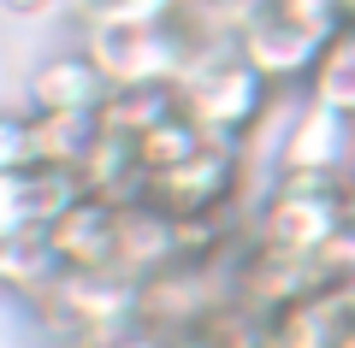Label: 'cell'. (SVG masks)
Instances as JSON below:
<instances>
[{
    "label": "cell",
    "mask_w": 355,
    "mask_h": 348,
    "mask_svg": "<svg viewBox=\"0 0 355 348\" xmlns=\"http://www.w3.org/2000/svg\"><path fill=\"white\" fill-rule=\"evenodd\" d=\"M0 6H6L12 18H36V12H53L60 0H0Z\"/></svg>",
    "instance_id": "cell-15"
},
{
    "label": "cell",
    "mask_w": 355,
    "mask_h": 348,
    "mask_svg": "<svg viewBox=\"0 0 355 348\" xmlns=\"http://www.w3.org/2000/svg\"><path fill=\"white\" fill-rule=\"evenodd\" d=\"M83 53L107 77V89H172L190 59L166 18H89Z\"/></svg>",
    "instance_id": "cell-3"
},
{
    "label": "cell",
    "mask_w": 355,
    "mask_h": 348,
    "mask_svg": "<svg viewBox=\"0 0 355 348\" xmlns=\"http://www.w3.org/2000/svg\"><path fill=\"white\" fill-rule=\"evenodd\" d=\"M237 160H243L237 142H207L190 165L142 177V201H154L166 219H190V212H207L219 201H237Z\"/></svg>",
    "instance_id": "cell-6"
},
{
    "label": "cell",
    "mask_w": 355,
    "mask_h": 348,
    "mask_svg": "<svg viewBox=\"0 0 355 348\" xmlns=\"http://www.w3.org/2000/svg\"><path fill=\"white\" fill-rule=\"evenodd\" d=\"M237 53L266 77L272 89H308L326 42H314L296 18H284L272 0H254L249 18L237 24Z\"/></svg>",
    "instance_id": "cell-4"
},
{
    "label": "cell",
    "mask_w": 355,
    "mask_h": 348,
    "mask_svg": "<svg viewBox=\"0 0 355 348\" xmlns=\"http://www.w3.org/2000/svg\"><path fill=\"white\" fill-rule=\"evenodd\" d=\"M36 165V148H30V112L24 107H0V172H24Z\"/></svg>",
    "instance_id": "cell-13"
},
{
    "label": "cell",
    "mask_w": 355,
    "mask_h": 348,
    "mask_svg": "<svg viewBox=\"0 0 355 348\" xmlns=\"http://www.w3.org/2000/svg\"><path fill=\"white\" fill-rule=\"evenodd\" d=\"M89 18H172L178 0H83Z\"/></svg>",
    "instance_id": "cell-14"
},
{
    "label": "cell",
    "mask_w": 355,
    "mask_h": 348,
    "mask_svg": "<svg viewBox=\"0 0 355 348\" xmlns=\"http://www.w3.org/2000/svg\"><path fill=\"white\" fill-rule=\"evenodd\" d=\"M207 142H214V136H207L196 118H184V107H178V112H166L160 125H148V130L137 136V165H142V177L178 172V165H190Z\"/></svg>",
    "instance_id": "cell-11"
},
{
    "label": "cell",
    "mask_w": 355,
    "mask_h": 348,
    "mask_svg": "<svg viewBox=\"0 0 355 348\" xmlns=\"http://www.w3.org/2000/svg\"><path fill=\"white\" fill-rule=\"evenodd\" d=\"M302 95H314V100H326L331 112L355 118V24L320 53V65H314V77H308Z\"/></svg>",
    "instance_id": "cell-12"
},
{
    "label": "cell",
    "mask_w": 355,
    "mask_h": 348,
    "mask_svg": "<svg viewBox=\"0 0 355 348\" xmlns=\"http://www.w3.org/2000/svg\"><path fill=\"white\" fill-rule=\"evenodd\" d=\"M343 237V183L338 177H272L254 212V242L272 254L320 260Z\"/></svg>",
    "instance_id": "cell-2"
},
{
    "label": "cell",
    "mask_w": 355,
    "mask_h": 348,
    "mask_svg": "<svg viewBox=\"0 0 355 348\" xmlns=\"http://www.w3.org/2000/svg\"><path fill=\"white\" fill-rule=\"evenodd\" d=\"M349 189H355V154H349Z\"/></svg>",
    "instance_id": "cell-16"
},
{
    "label": "cell",
    "mask_w": 355,
    "mask_h": 348,
    "mask_svg": "<svg viewBox=\"0 0 355 348\" xmlns=\"http://www.w3.org/2000/svg\"><path fill=\"white\" fill-rule=\"evenodd\" d=\"M107 77L95 71L83 48L71 53H48L36 71L24 77V112H101L107 107Z\"/></svg>",
    "instance_id": "cell-9"
},
{
    "label": "cell",
    "mask_w": 355,
    "mask_h": 348,
    "mask_svg": "<svg viewBox=\"0 0 355 348\" xmlns=\"http://www.w3.org/2000/svg\"><path fill=\"white\" fill-rule=\"evenodd\" d=\"M83 177L53 172V165H24V172H0V242L42 237L60 212L83 201Z\"/></svg>",
    "instance_id": "cell-7"
},
{
    "label": "cell",
    "mask_w": 355,
    "mask_h": 348,
    "mask_svg": "<svg viewBox=\"0 0 355 348\" xmlns=\"http://www.w3.org/2000/svg\"><path fill=\"white\" fill-rule=\"evenodd\" d=\"M48 254L60 272H113L119 277V207L83 195L71 212L48 224Z\"/></svg>",
    "instance_id": "cell-8"
},
{
    "label": "cell",
    "mask_w": 355,
    "mask_h": 348,
    "mask_svg": "<svg viewBox=\"0 0 355 348\" xmlns=\"http://www.w3.org/2000/svg\"><path fill=\"white\" fill-rule=\"evenodd\" d=\"M101 142V112H30V148L36 165L83 172V160Z\"/></svg>",
    "instance_id": "cell-10"
},
{
    "label": "cell",
    "mask_w": 355,
    "mask_h": 348,
    "mask_svg": "<svg viewBox=\"0 0 355 348\" xmlns=\"http://www.w3.org/2000/svg\"><path fill=\"white\" fill-rule=\"evenodd\" d=\"M355 154V118L331 112L326 100L302 95L279 142V172L284 177H338Z\"/></svg>",
    "instance_id": "cell-5"
},
{
    "label": "cell",
    "mask_w": 355,
    "mask_h": 348,
    "mask_svg": "<svg viewBox=\"0 0 355 348\" xmlns=\"http://www.w3.org/2000/svg\"><path fill=\"white\" fill-rule=\"evenodd\" d=\"M172 89L184 118H196L214 142H243L272 107V83L237 53V42H214V48L190 53Z\"/></svg>",
    "instance_id": "cell-1"
}]
</instances>
